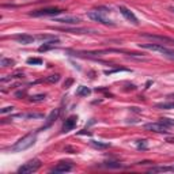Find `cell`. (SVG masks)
I'll use <instances>...</instances> for the list:
<instances>
[{
	"mask_svg": "<svg viewBox=\"0 0 174 174\" xmlns=\"http://www.w3.org/2000/svg\"><path fill=\"white\" fill-rule=\"evenodd\" d=\"M103 166L107 167V169H120L121 163H120V162H116V161H107V162L103 163Z\"/></svg>",
	"mask_w": 174,
	"mask_h": 174,
	"instance_id": "cell-18",
	"label": "cell"
},
{
	"mask_svg": "<svg viewBox=\"0 0 174 174\" xmlns=\"http://www.w3.org/2000/svg\"><path fill=\"white\" fill-rule=\"evenodd\" d=\"M41 167V161L40 159H31L27 163L22 165L18 169V174H31V173H36L37 170Z\"/></svg>",
	"mask_w": 174,
	"mask_h": 174,
	"instance_id": "cell-2",
	"label": "cell"
},
{
	"mask_svg": "<svg viewBox=\"0 0 174 174\" xmlns=\"http://www.w3.org/2000/svg\"><path fill=\"white\" fill-rule=\"evenodd\" d=\"M72 83H74V79H72V78H68L67 80L64 82V89H68V87H69Z\"/></svg>",
	"mask_w": 174,
	"mask_h": 174,
	"instance_id": "cell-30",
	"label": "cell"
},
{
	"mask_svg": "<svg viewBox=\"0 0 174 174\" xmlns=\"http://www.w3.org/2000/svg\"><path fill=\"white\" fill-rule=\"evenodd\" d=\"M60 112H61L60 109H54L53 112H52L49 116L46 117V122H45V125L42 127V128H41V131H44V129H46V128H49L50 125L53 124L54 121L58 118V116H60Z\"/></svg>",
	"mask_w": 174,
	"mask_h": 174,
	"instance_id": "cell-12",
	"label": "cell"
},
{
	"mask_svg": "<svg viewBox=\"0 0 174 174\" xmlns=\"http://www.w3.org/2000/svg\"><path fill=\"white\" fill-rule=\"evenodd\" d=\"M118 10H120V12L125 17V19H128L129 22H132L133 25H139V21H138V18H136V15H135L131 10H128L127 7H124V6H120L118 7Z\"/></svg>",
	"mask_w": 174,
	"mask_h": 174,
	"instance_id": "cell-10",
	"label": "cell"
},
{
	"mask_svg": "<svg viewBox=\"0 0 174 174\" xmlns=\"http://www.w3.org/2000/svg\"><path fill=\"white\" fill-rule=\"evenodd\" d=\"M148 144H147V140H139L138 142V148L139 150H147Z\"/></svg>",
	"mask_w": 174,
	"mask_h": 174,
	"instance_id": "cell-26",
	"label": "cell"
},
{
	"mask_svg": "<svg viewBox=\"0 0 174 174\" xmlns=\"http://www.w3.org/2000/svg\"><path fill=\"white\" fill-rule=\"evenodd\" d=\"M27 64H34V65H40V64H42V60L38 57H30L27 58Z\"/></svg>",
	"mask_w": 174,
	"mask_h": 174,
	"instance_id": "cell-25",
	"label": "cell"
},
{
	"mask_svg": "<svg viewBox=\"0 0 174 174\" xmlns=\"http://www.w3.org/2000/svg\"><path fill=\"white\" fill-rule=\"evenodd\" d=\"M46 98L45 94H37V95H31L30 97V101L31 102H40V101H44Z\"/></svg>",
	"mask_w": 174,
	"mask_h": 174,
	"instance_id": "cell-23",
	"label": "cell"
},
{
	"mask_svg": "<svg viewBox=\"0 0 174 174\" xmlns=\"http://www.w3.org/2000/svg\"><path fill=\"white\" fill-rule=\"evenodd\" d=\"M60 12H63V10L57 8V7H52V8H42V10H36V11H31L29 15L30 17H34V18H37V17H56V15H58Z\"/></svg>",
	"mask_w": 174,
	"mask_h": 174,
	"instance_id": "cell-4",
	"label": "cell"
},
{
	"mask_svg": "<svg viewBox=\"0 0 174 174\" xmlns=\"http://www.w3.org/2000/svg\"><path fill=\"white\" fill-rule=\"evenodd\" d=\"M144 129L147 131H152V132H156V133H167L169 132V128L163 125L162 122H150V124L144 125Z\"/></svg>",
	"mask_w": 174,
	"mask_h": 174,
	"instance_id": "cell-6",
	"label": "cell"
},
{
	"mask_svg": "<svg viewBox=\"0 0 174 174\" xmlns=\"http://www.w3.org/2000/svg\"><path fill=\"white\" fill-rule=\"evenodd\" d=\"M60 80V75L58 74H54V75H50V76H48V78H45V82L46 83H57V82Z\"/></svg>",
	"mask_w": 174,
	"mask_h": 174,
	"instance_id": "cell-20",
	"label": "cell"
},
{
	"mask_svg": "<svg viewBox=\"0 0 174 174\" xmlns=\"http://www.w3.org/2000/svg\"><path fill=\"white\" fill-rule=\"evenodd\" d=\"M142 37H144V38H148V40H152V41H158V42H161V45H174V38H170V37H166V36L142 34Z\"/></svg>",
	"mask_w": 174,
	"mask_h": 174,
	"instance_id": "cell-5",
	"label": "cell"
},
{
	"mask_svg": "<svg viewBox=\"0 0 174 174\" xmlns=\"http://www.w3.org/2000/svg\"><path fill=\"white\" fill-rule=\"evenodd\" d=\"M54 44H58V41H49V42H45V44H42L40 48H38V50H40V52H46V50L53 49L54 46H56Z\"/></svg>",
	"mask_w": 174,
	"mask_h": 174,
	"instance_id": "cell-15",
	"label": "cell"
},
{
	"mask_svg": "<svg viewBox=\"0 0 174 174\" xmlns=\"http://www.w3.org/2000/svg\"><path fill=\"white\" fill-rule=\"evenodd\" d=\"M53 22L64 23V25H78V23H80V18L74 17V15H64L60 18H53Z\"/></svg>",
	"mask_w": 174,
	"mask_h": 174,
	"instance_id": "cell-8",
	"label": "cell"
},
{
	"mask_svg": "<svg viewBox=\"0 0 174 174\" xmlns=\"http://www.w3.org/2000/svg\"><path fill=\"white\" fill-rule=\"evenodd\" d=\"M91 144H93L95 148H101V150L110 147V144H109V143H102V142H91Z\"/></svg>",
	"mask_w": 174,
	"mask_h": 174,
	"instance_id": "cell-24",
	"label": "cell"
},
{
	"mask_svg": "<svg viewBox=\"0 0 174 174\" xmlns=\"http://www.w3.org/2000/svg\"><path fill=\"white\" fill-rule=\"evenodd\" d=\"M76 122H78V117L76 116H69L67 120L64 121V125H63V132L67 133L69 131H72L76 127Z\"/></svg>",
	"mask_w": 174,
	"mask_h": 174,
	"instance_id": "cell-11",
	"label": "cell"
},
{
	"mask_svg": "<svg viewBox=\"0 0 174 174\" xmlns=\"http://www.w3.org/2000/svg\"><path fill=\"white\" fill-rule=\"evenodd\" d=\"M90 94H91V90L89 87H86V86H80L76 91V95H79V97H87Z\"/></svg>",
	"mask_w": 174,
	"mask_h": 174,
	"instance_id": "cell-16",
	"label": "cell"
},
{
	"mask_svg": "<svg viewBox=\"0 0 174 174\" xmlns=\"http://www.w3.org/2000/svg\"><path fill=\"white\" fill-rule=\"evenodd\" d=\"M37 40H40V41H58V38L56 36H48V34H40V36H37L36 37Z\"/></svg>",
	"mask_w": 174,
	"mask_h": 174,
	"instance_id": "cell-17",
	"label": "cell"
},
{
	"mask_svg": "<svg viewBox=\"0 0 174 174\" xmlns=\"http://www.w3.org/2000/svg\"><path fill=\"white\" fill-rule=\"evenodd\" d=\"M36 143V135L33 133H27L26 136H23L22 139H19L17 143L12 146V151H25V150H27V148H30L33 144Z\"/></svg>",
	"mask_w": 174,
	"mask_h": 174,
	"instance_id": "cell-1",
	"label": "cell"
},
{
	"mask_svg": "<svg viewBox=\"0 0 174 174\" xmlns=\"http://www.w3.org/2000/svg\"><path fill=\"white\" fill-rule=\"evenodd\" d=\"M170 11H171V12L174 14V7H170Z\"/></svg>",
	"mask_w": 174,
	"mask_h": 174,
	"instance_id": "cell-32",
	"label": "cell"
},
{
	"mask_svg": "<svg viewBox=\"0 0 174 174\" xmlns=\"http://www.w3.org/2000/svg\"><path fill=\"white\" fill-rule=\"evenodd\" d=\"M14 110V106H6L1 109V114H6V113H10Z\"/></svg>",
	"mask_w": 174,
	"mask_h": 174,
	"instance_id": "cell-29",
	"label": "cell"
},
{
	"mask_svg": "<svg viewBox=\"0 0 174 174\" xmlns=\"http://www.w3.org/2000/svg\"><path fill=\"white\" fill-rule=\"evenodd\" d=\"M87 17H89L91 21L94 22H98L101 25H106V26H114V23L110 21V19H107L105 15H103L102 11H99V10H95V11H90L87 12Z\"/></svg>",
	"mask_w": 174,
	"mask_h": 174,
	"instance_id": "cell-3",
	"label": "cell"
},
{
	"mask_svg": "<svg viewBox=\"0 0 174 174\" xmlns=\"http://www.w3.org/2000/svg\"><path fill=\"white\" fill-rule=\"evenodd\" d=\"M158 109H174V102H161L155 105Z\"/></svg>",
	"mask_w": 174,
	"mask_h": 174,
	"instance_id": "cell-19",
	"label": "cell"
},
{
	"mask_svg": "<svg viewBox=\"0 0 174 174\" xmlns=\"http://www.w3.org/2000/svg\"><path fill=\"white\" fill-rule=\"evenodd\" d=\"M57 30H63L65 33H74V34H94V33H97V30L86 29V27H72V29L64 27V29H57Z\"/></svg>",
	"mask_w": 174,
	"mask_h": 174,
	"instance_id": "cell-9",
	"label": "cell"
},
{
	"mask_svg": "<svg viewBox=\"0 0 174 174\" xmlns=\"http://www.w3.org/2000/svg\"><path fill=\"white\" fill-rule=\"evenodd\" d=\"M171 170H173V171H174V165H173V166H171Z\"/></svg>",
	"mask_w": 174,
	"mask_h": 174,
	"instance_id": "cell-33",
	"label": "cell"
},
{
	"mask_svg": "<svg viewBox=\"0 0 174 174\" xmlns=\"http://www.w3.org/2000/svg\"><path fill=\"white\" fill-rule=\"evenodd\" d=\"M25 94H26V91H19V93H17V94H15V95H17V97H18V98H19V97H23Z\"/></svg>",
	"mask_w": 174,
	"mask_h": 174,
	"instance_id": "cell-31",
	"label": "cell"
},
{
	"mask_svg": "<svg viewBox=\"0 0 174 174\" xmlns=\"http://www.w3.org/2000/svg\"><path fill=\"white\" fill-rule=\"evenodd\" d=\"M150 173H167V171H173L171 170V166H155V167H151L148 169Z\"/></svg>",
	"mask_w": 174,
	"mask_h": 174,
	"instance_id": "cell-14",
	"label": "cell"
},
{
	"mask_svg": "<svg viewBox=\"0 0 174 174\" xmlns=\"http://www.w3.org/2000/svg\"><path fill=\"white\" fill-rule=\"evenodd\" d=\"M159 122H162L163 125H166L167 128H173L174 127V120H171V118H167V117H163V118H161V121Z\"/></svg>",
	"mask_w": 174,
	"mask_h": 174,
	"instance_id": "cell-22",
	"label": "cell"
},
{
	"mask_svg": "<svg viewBox=\"0 0 174 174\" xmlns=\"http://www.w3.org/2000/svg\"><path fill=\"white\" fill-rule=\"evenodd\" d=\"M14 64H15V61H14L12 58L3 57L1 60H0V65H1V67H10V65H14Z\"/></svg>",
	"mask_w": 174,
	"mask_h": 174,
	"instance_id": "cell-21",
	"label": "cell"
},
{
	"mask_svg": "<svg viewBox=\"0 0 174 174\" xmlns=\"http://www.w3.org/2000/svg\"><path fill=\"white\" fill-rule=\"evenodd\" d=\"M74 169V163L72 162H60L57 165L50 169V173H68Z\"/></svg>",
	"mask_w": 174,
	"mask_h": 174,
	"instance_id": "cell-7",
	"label": "cell"
},
{
	"mask_svg": "<svg viewBox=\"0 0 174 174\" xmlns=\"http://www.w3.org/2000/svg\"><path fill=\"white\" fill-rule=\"evenodd\" d=\"M26 118H42L44 114H41V113H29V114H25Z\"/></svg>",
	"mask_w": 174,
	"mask_h": 174,
	"instance_id": "cell-27",
	"label": "cell"
},
{
	"mask_svg": "<svg viewBox=\"0 0 174 174\" xmlns=\"http://www.w3.org/2000/svg\"><path fill=\"white\" fill-rule=\"evenodd\" d=\"M163 56H166V57L170 58V60H174V50L167 49V50H166V53L163 54Z\"/></svg>",
	"mask_w": 174,
	"mask_h": 174,
	"instance_id": "cell-28",
	"label": "cell"
},
{
	"mask_svg": "<svg viewBox=\"0 0 174 174\" xmlns=\"http://www.w3.org/2000/svg\"><path fill=\"white\" fill-rule=\"evenodd\" d=\"M14 40H17L18 42L23 45H29V44H33L36 37L30 36V34H18V36H14Z\"/></svg>",
	"mask_w": 174,
	"mask_h": 174,
	"instance_id": "cell-13",
	"label": "cell"
}]
</instances>
